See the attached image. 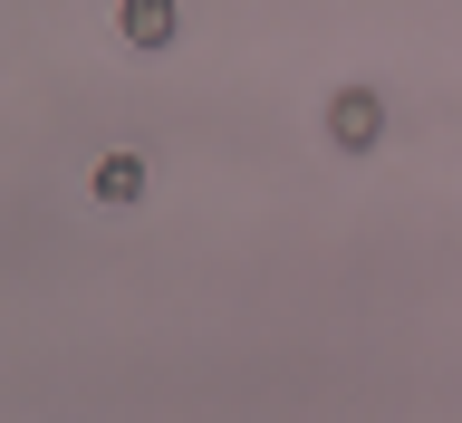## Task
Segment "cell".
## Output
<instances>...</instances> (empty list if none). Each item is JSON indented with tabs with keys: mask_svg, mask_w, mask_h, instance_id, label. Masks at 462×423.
<instances>
[{
	"mask_svg": "<svg viewBox=\"0 0 462 423\" xmlns=\"http://www.w3.org/2000/svg\"><path fill=\"white\" fill-rule=\"evenodd\" d=\"M328 135H337L346 154H366V144L385 135V97H375V87H337V97H328Z\"/></svg>",
	"mask_w": 462,
	"mask_h": 423,
	"instance_id": "6da1fadb",
	"label": "cell"
},
{
	"mask_svg": "<svg viewBox=\"0 0 462 423\" xmlns=\"http://www.w3.org/2000/svg\"><path fill=\"white\" fill-rule=\"evenodd\" d=\"M87 193L106 202V212H135L144 202V154H106V164L87 173Z\"/></svg>",
	"mask_w": 462,
	"mask_h": 423,
	"instance_id": "3957f363",
	"label": "cell"
},
{
	"mask_svg": "<svg viewBox=\"0 0 462 423\" xmlns=\"http://www.w3.org/2000/svg\"><path fill=\"white\" fill-rule=\"evenodd\" d=\"M173 29H183L173 0H116V39L125 49H173Z\"/></svg>",
	"mask_w": 462,
	"mask_h": 423,
	"instance_id": "7a4b0ae2",
	"label": "cell"
}]
</instances>
